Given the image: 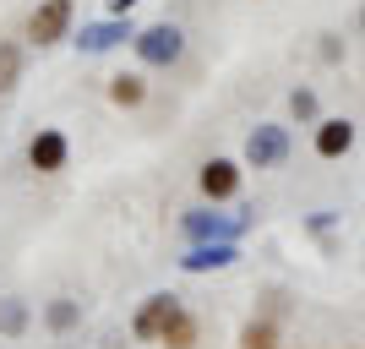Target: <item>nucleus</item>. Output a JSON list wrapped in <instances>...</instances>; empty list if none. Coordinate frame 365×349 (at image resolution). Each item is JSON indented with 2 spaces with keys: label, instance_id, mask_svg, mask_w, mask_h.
Segmentation results:
<instances>
[{
  "label": "nucleus",
  "instance_id": "f257e3e1",
  "mask_svg": "<svg viewBox=\"0 0 365 349\" xmlns=\"http://www.w3.org/2000/svg\"><path fill=\"white\" fill-rule=\"evenodd\" d=\"M66 28H71V0H44V6L28 16V39L33 44H61Z\"/></svg>",
  "mask_w": 365,
  "mask_h": 349
},
{
  "label": "nucleus",
  "instance_id": "f03ea898",
  "mask_svg": "<svg viewBox=\"0 0 365 349\" xmlns=\"http://www.w3.org/2000/svg\"><path fill=\"white\" fill-rule=\"evenodd\" d=\"M180 49H185V39H180V28H148V33H137V55L148 66H175L180 61Z\"/></svg>",
  "mask_w": 365,
  "mask_h": 349
},
{
  "label": "nucleus",
  "instance_id": "7ed1b4c3",
  "mask_svg": "<svg viewBox=\"0 0 365 349\" xmlns=\"http://www.w3.org/2000/svg\"><path fill=\"white\" fill-rule=\"evenodd\" d=\"M284 153H289V137H284L278 126H257V131H251V142H245V158H251V169H273V164H284Z\"/></svg>",
  "mask_w": 365,
  "mask_h": 349
},
{
  "label": "nucleus",
  "instance_id": "20e7f679",
  "mask_svg": "<svg viewBox=\"0 0 365 349\" xmlns=\"http://www.w3.org/2000/svg\"><path fill=\"white\" fill-rule=\"evenodd\" d=\"M175 311H180V305H175V295H153V300L137 311L131 333H137V338H158V333L169 328V317H175Z\"/></svg>",
  "mask_w": 365,
  "mask_h": 349
},
{
  "label": "nucleus",
  "instance_id": "39448f33",
  "mask_svg": "<svg viewBox=\"0 0 365 349\" xmlns=\"http://www.w3.org/2000/svg\"><path fill=\"white\" fill-rule=\"evenodd\" d=\"M66 137L61 131H38V137H33V148H28V164L33 169H44V175H55V169H66Z\"/></svg>",
  "mask_w": 365,
  "mask_h": 349
},
{
  "label": "nucleus",
  "instance_id": "423d86ee",
  "mask_svg": "<svg viewBox=\"0 0 365 349\" xmlns=\"http://www.w3.org/2000/svg\"><path fill=\"white\" fill-rule=\"evenodd\" d=\"M354 148V126L349 121H317V153L322 158H344Z\"/></svg>",
  "mask_w": 365,
  "mask_h": 349
},
{
  "label": "nucleus",
  "instance_id": "0eeeda50",
  "mask_svg": "<svg viewBox=\"0 0 365 349\" xmlns=\"http://www.w3.org/2000/svg\"><path fill=\"white\" fill-rule=\"evenodd\" d=\"M202 191H207V197H213V202L235 197V191H240V169L229 164V158H213V164L202 169Z\"/></svg>",
  "mask_w": 365,
  "mask_h": 349
},
{
  "label": "nucleus",
  "instance_id": "6e6552de",
  "mask_svg": "<svg viewBox=\"0 0 365 349\" xmlns=\"http://www.w3.org/2000/svg\"><path fill=\"white\" fill-rule=\"evenodd\" d=\"M158 344H169V349H191V344H197V322L185 317V311H175V317H169V328L158 333Z\"/></svg>",
  "mask_w": 365,
  "mask_h": 349
},
{
  "label": "nucleus",
  "instance_id": "1a4fd4ad",
  "mask_svg": "<svg viewBox=\"0 0 365 349\" xmlns=\"http://www.w3.org/2000/svg\"><path fill=\"white\" fill-rule=\"evenodd\" d=\"M109 98H115L120 109H131V104L148 98V82H142V76H115V82H109Z\"/></svg>",
  "mask_w": 365,
  "mask_h": 349
},
{
  "label": "nucleus",
  "instance_id": "9d476101",
  "mask_svg": "<svg viewBox=\"0 0 365 349\" xmlns=\"http://www.w3.org/2000/svg\"><path fill=\"white\" fill-rule=\"evenodd\" d=\"M120 39H125L120 22H98V28H82L76 44H82V49H109V44H120Z\"/></svg>",
  "mask_w": 365,
  "mask_h": 349
},
{
  "label": "nucleus",
  "instance_id": "9b49d317",
  "mask_svg": "<svg viewBox=\"0 0 365 349\" xmlns=\"http://www.w3.org/2000/svg\"><path fill=\"white\" fill-rule=\"evenodd\" d=\"M16 76H22V55H16V44H0V93H11Z\"/></svg>",
  "mask_w": 365,
  "mask_h": 349
},
{
  "label": "nucleus",
  "instance_id": "f8f14e48",
  "mask_svg": "<svg viewBox=\"0 0 365 349\" xmlns=\"http://www.w3.org/2000/svg\"><path fill=\"white\" fill-rule=\"evenodd\" d=\"M224 262H235V246H213V251H197V257H185V268L197 273V268H224Z\"/></svg>",
  "mask_w": 365,
  "mask_h": 349
},
{
  "label": "nucleus",
  "instance_id": "ddd939ff",
  "mask_svg": "<svg viewBox=\"0 0 365 349\" xmlns=\"http://www.w3.org/2000/svg\"><path fill=\"white\" fill-rule=\"evenodd\" d=\"M245 349H278L273 322H251V328H245Z\"/></svg>",
  "mask_w": 365,
  "mask_h": 349
},
{
  "label": "nucleus",
  "instance_id": "4468645a",
  "mask_svg": "<svg viewBox=\"0 0 365 349\" xmlns=\"http://www.w3.org/2000/svg\"><path fill=\"white\" fill-rule=\"evenodd\" d=\"M71 322H76V305H49V328H61V333H66V328H71Z\"/></svg>",
  "mask_w": 365,
  "mask_h": 349
},
{
  "label": "nucleus",
  "instance_id": "2eb2a0df",
  "mask_svg": "<svg viewBox=\"0 0 365 349\" xmlns=\"http://www.w3.org/2000/svg\"><path fill=\"white\" fill-rule=\"evenodd\" d=\"M294 115H300V121H311V115H317V93H294Z\"/></svg>",
  "mask_w": 365,
  "mask_h": 349
},
{
  "label": "nucleus",
  "instance_id": "dca6fc26",
  "mask_svg": "<svg viewBox=\"0 0 365 349\" xmlns=\"http://www.w3.org/2000/svg\"><path fill=\"white\" fill-rule=\"evenodd\" d=\"M131 6H137V0H109V11L120 16V11H131Z\"/></svg>",
  "mask_w": 365,
  "mask_h": 349
},
{
  "label": "nucleus",
  "instance_id": "f3484780",
  "mask_svg": "<svg viewBox=\"0 0 365 349\" xmlns=\"http://www.w3.org/2000/svg\"><path fill=\"white\" fill-rule=\"evenodd\" d=\"M360 33H365V11H360Z\"/></svg>",
  "mask_w": 365,
  "mask_h": 349
}]
</instances>
